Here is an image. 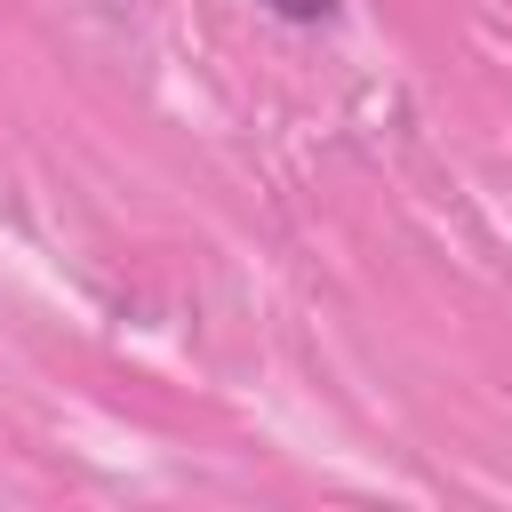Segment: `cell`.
<instances>
[{
    "mask_svg": "<svg viewBox=\"0 0 512 512\" xmlns=\"http://www.w3.org/2000/svg\"><path fill=\"white\" fill-rule=\"evenodd\" d=\"M256 8H272V16H288V24H328V16H336V0H256Z\"/></svg>",
    "mask_w": 512,
    "mask_h": 512,
    "instance_id": "cell-1",
    "label": "cell"
}]
</instances>
